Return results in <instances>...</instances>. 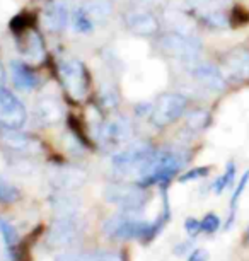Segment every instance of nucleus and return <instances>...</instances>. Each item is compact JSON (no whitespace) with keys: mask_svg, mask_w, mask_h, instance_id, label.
Segmentation results:
<instances>
[{"mask_svg":"<svg viewBox=\"0 0 249 261\" xmlns=\"http://www.w3.org/2000/svg\"><path fill=\"white\" fill-rule=\"evenodd\" d=\"M160 48L173 55L179 60L184 62H193L200 57V51H202V45L195 36H188V34H181V33H165L162 38H160Z\"/></svg>","mask_w":249,"mask_h":261,"instance_id":"423d86ee","label":"nucleus"},{"mask_svg":"<svg viewBox=\"0 0 249 261\" xmlns=\"http://www.w3.org/2000/svg\"><path fill=\"white\" fill-rule=\"evenodd\" d=\"M207 259H208V253L205 249H195L188 258V261H207Z\"/></svg>","mask_w":249,"mask_h":261,"instance_id":"f704fd0d","label":"nucleus"},{"mask_svg":"<svg viewBox=\"0 0 249 261\" xmlns=\"http://www.w3.org/2000/svg\"><path fill=\"white\" fill-rule=\"evenodd\" d=\"M188 106V99L178 92H164L157 97L152 108V123L155 126H165L178 120Z\"/></svg>","mask_w":249,"mask_h":261,"instance_id":"39448f33","label":"nucleus"},{"mask_svg":"<svg viewBox=\"0 0 249 261\" xmlns=\"http://www.w3.org/2000/svg\"><path fill=\"white\" fill-rule=\"evenodd\" d=\"M130 214L131 212H123V214L109 217L102 224V230L111 239H144L145 243L152 224Z\"/></svg>","mask_w":249,"mask_h":261,"instance_id":"7ed1b4c3","label":"nucleus"},{"mask_svg":"<svg viewBox=\"0 0 249 261\" xmlns=\"http://www.w3.org/2000/svg\"><path fill=\"white\" fill-rule=\"evenodd\" d=\"M79 239V220L77 217H55L46 243L50 248L63 249Z\"/></svg>","mask_w":249,"mask_h":261,"instance_id":"6e6552de","label":"nucleus"},{"mask_svg":"<svg viewBox=\"0 0 249 261\" xmlns=\"http://www.w3.org/2000/svg\"><path fill=\"white\" fill-rule=\"evenodd\" d=\"M210 172L208 167H197V169H189L184 172L183 176H179V183H186V181H191V179H198V178H203Z\"/></svg>","mask_w":249,"mask_h":261,"instance_id":"473e14b6","label":"nucleus"},{"mask_svg":"<svg viewBox=\"0 0 249 261\" xmlns=\"http://www.w3.org/2000/svg\"><path fill=\"white\" fill-rule=\"evenodd\" d=\"M234 176H236V169H234V164L232 162H229L227 164V171L224 172V176H220L215 183H213V191L215 193H222L224 190L227 188V186H231L234 183Z\"/></svg>","mask_w":249,"mask_h":261,"instance_id":"bb28decb","label":"nucleus"},{"mask_svg":"<svg viewBox=\"0 0 249 261\" xmlns=\"http://www.w3.org/2000/svg\"><path fill=\"white\" fill-rule=\"evenodd\" d=\"M145 2H157V0H145Z\"/></svg>","mask_w":249,"mask_h":261,"instance_id":"ea45409f","label":"nucleus"},{"mask_svg":"<svg viewBox=\"0 0 249 261\" xmlns=\"http://www.w3.org/2000/svg\"><path fill=\"white\" fill-rule=\"evenodd\" d=\"M154 149L145 142H133L113 157V167L123 178H133L136 183L144 174Z\"/></svg>","mask_w":249,"mask_h":261,"instance_id":"f03ea898","label":"nucleus"},{"mask_svg":"<svg viewBox=\"0 0 249 261\" xmlns=\"http://www.w3.org/2000/svg\"><path fill=\"white\" fill-rule=\"evenodd\" d=\"M26 51H24V55L29 62H43V58H45V43H43V38L38 34L36 31H31L29 33V36L26 39Z\"/></svg>","mask_w":249,"mask_h":261,"instance_id":"4be33fe9","label":"nucleus"},{"mask_svg":"<svg viewBox=\"0 0 249 261\" xmlns=\"http://www.w3.org/2000/svg\"><path fill=\"white\" fill-rule=\"evenodd\" d=\"M203 21L207 22L210 28H215V29H222L229 26L227 16L224 14L222 9H217V7L208 9V11L203 14Z\"/></svg>","mask_w":249,"mask_h":261,"instance_id":"b1692460","label":"nucleus"},{"mask_svg":"<svg viewBox=\"0 0 249 261\" xmlns=\"http://www.w3.org/2000/svg\"><path fill=\"white\" fill-rule=\"evenodd\" d=\"M247 239H249V230H247Z\"/></svg>","mask_w":249,"mask_h":261,"instance_id":"a19ab883","label":"nucleus"},{"mask_svg":"<svg viewBox=\"0 0 249 261\" xmlns=\"http://www.w3.org/2000/svg\"><path fill=\"white\" fill-rule=\"evenodd\" d=\"M125 22L133 34L139 36H154L159 33L160 24L157 17L152 12L144 11V9H131L125 14Z\"/></svg>","mask_w":249,"mask_h":261,"instance_id":"ddd939ff","label":"nucleus"},{"mask_svg":"<svg viewBox=\"0 0 249 261\" xmlns=\"http://www.w3.org/2000/svg\"><path fill=\"white\" fill-rule=\"evenodd\" d=\"M184 229H186V232L189 236H197L202 230V222H198L197 219L189 217V219H186V222H184Z\"/></svg>","mask_w":249,"mask_h":261,"instance_id":"72a5a7b5","label":"nucleus"},{"mask_svg":"<svg viewBox=\"0 0 249 261\" xmlns=\"http://www.w3.org/2000/svg\"><path fill=\"white\" fill-rule=\"evenodd\" d=\"M101 101L106 108H115L118 106V94L111 86H102L101 87Z\"/></svg>","mask_w":249,"mask_h":261,"instance_id":"7c9ffc66","label":"nucleus"},{"mask_svg":"<svg viewBox=\"0 0 249 261\" xmlns=\"http://www.w3.org/2000/svg\"><path fill=\"white\" fill-rule=\"evenodd\" d=\"M26 108L11 91L0 89V125L7 128H21L26 123Z\"/></svg>","mask_w":249,"mask_h":261,"instance_id":"1a4fd4ad","label":"nucleus"},{"mask_svg":"<svg viewBox=\"0 0 249 261\" xmlns=\"http://www.w3.org/2000/svg\"><path fill=\"white\" fill-rule=\"evenodd\" d=\"M43 22L50 31H63L70 22V12L63 2L50 4L43 12Z\"/></svg>","mask_w":249,"mask_h":261,"instance_id":"dca6fc26","label":"nucleus"},{"mask_svg":"<svg viewBox=\"0 0 249 261\" xmlns=\"http://www.w3.org/2000/svg\"><path fill=\"white\" fill-rule=\"evenodd\" d=\"M4 82H6V70H4V67L0 65V89L4 87Z\"/></svg>","mask_w":249,"mask_h":261,"instance_id":"58836bf2","label":"nucleus"},{"mask_svg":"<svg viewBox=\"0 0 249 261\" xmlns=\"http://www.w3.org/2000/svg\"><path fill=\"white\" fill-rule=\"evenodd\" d=\"M0 140H2L9 149H12L16 152H22V154H36V152H40L41 149L36 139L24 134L19 128H7V126L0 125Z\"/></svg>","mask_w":249,"mask_h":261,"instance_id":"4468645a","label":"nucleus"},{"mask_svg":"<svg viewBox=\"0 0 249 261\" xmlns=\"http://www.w3.org/2000/svg\"><path fill=\"white\" fill-rule=\"evenodd\" d=\"M70 22H72L74 31L79 34H91L94 31V21H92L89 14L84 11V7L75 9L70 17Z\"/></svg>","mask_w":249,"mask_h":261,"instance_id":"5701e85b","label":"nucleus"},{"mask_svg":"<svg viewBox=\"0 0 249 261\" xmlns=\"http://www.w3.org/2000/svg\"><path fill=\"white\" fill-rule=\"evenodd\" d=\"M224 77L231 81H247L249 79V48L237 46L227 51L222 58Z\"/></svg>","mask_w":249,"mask_h":261,"instance_id":"9d476101","label":"nucleus"},{"mask_svg":"<svg viewBox=\"0 0 249 261\" xmlns=\"http://www.w3.org/2000/svg\"><path fill=\"white\" fill-rule=\"evenodd\" d=\"M104 198L123 212H136L144 208L149 196L144 186L139 183H113L104 188Z\"/></svg>","mask_w":249,"mask_h":261,"instance_id":"20e7f679","label":"nucleus"},{"mask_svg":"<svg viewBox=\"0 0 249 261\" xmlns=\"http://www.w3.org/2000/svg\"><path fill=\"white\" fill-rule=\"evenodd\" d=\"M11 75H12L14 86H16L19 91H24V92L36 89L38 84H40L38 77L34 75L22 62H17V60H14L11 63Z\"/></svg>","mask_w":249,"mask_h":261,"instance_id":"a211bd4d","label":"nucleus"},{"mask_svg":"<svg viewBox=\"0 0 249 261\" xmlns=\"http://www.w3.org/2000/svg\"><path fill=\"white\" fill-rule=\"evenodd\" d=\"M186 164V154L178 149H164V150H154L150 157L144 174L139 179V185L150 186L154 183L168 185L169 179H173L181 167Z\"/></svg>","mask_w":249,"mask_h":261,"instance_id":"f257e3e1","label":"nucleus"},{"mask_svg":"<svg viewBox=\"0 0 249 261\" xmlns=\"http://www.w3.org/2000/svg\"><path fill=\"white\" fill-rule=\"evenodd\" d=\"M60 75L68 94L74 99L80 101L82 97H86L87 89H89V75H87V68L84 67V63L75 60V58H68V60L60 63Z\"/></svg>","mask_w":249,"mask_h":261,"instance_id":"0eeeda50","label":"nucleus"},{"mask_svg":"<svg viewBox=\"0 0 249 261\" xmlns=\"http://www.w3.org/2000/svg\"><path fill=\"white\" fill-rule=\"evenodd\" d=\"M91 261H123V254L118 253V251H94V253H89Z\"/></svg>","mask_w":249,"mask_h":261,"instance_id":"c756f323","label":"nucleus"},{"mask_svg":"<svg viewBox=\"0 0 249 261\" xmlns=\"http://www.w3.org/2000/svg\"><path fill=\"white\" fill-rule=\"evenodd\" d=\"M247 181H249V171H247V172H244V174H242V178H241V181H239L237 188H236V191H234V195H232V200H231V217H229V225H231L232 219H234V214H236V205H237L239 198H241V195H242L244 188H246Z\"/></svg>","mask_w":249,"mask_h":261,"instance_id":"c85d7f7f","label":"nucleus"},{"mask_svg":"<svg viewBox=\"0 0 249 261\" xmlns=\"http://www.w3.org/2000/svg\"><path fill=\"white\" fill-rule=\"evenodd\" d=\"M218 227H220V219H218L217 215H213V214H208L202 220V230H203V232L212 234V232H215Z\"/></svg>","mask_w":249,"mask_h":261,"instance_id":"2f4dec72","label":"nucleus"},{"mask_svg":"<svg viewBox=\"0 0 249 261\" xmlns=\"http://www.w3.org/2000/svg\"><path fill=\"white\" fill-rule=\"evenodd\" d=\"M51 206L53 212H55V217H77V212L80 208V201L77 196L68 195V191H63L62 195L53 196Z\"/></svg>","mask_w":249,"mask_h":261,"instance_id":"6ab92c4d","label":"nucleus"},{"mask_svg":"<svg viewBox=\"0 0 249 261\" xmlns=\"http://www.w3.org/2000/svg\"><path fill=\"white\" fill-rule=\"evenodd\" d=\"M36 116L45 125H55L63 118L62 105L53 96H41L36 102Z\"/></svg>","mask_w":249,"mask_h":261,"instance_id":"f3484780","label":"nucleus"},{"mask_svg":"<svg viewBox=\"0 0 249 261\" xmlns=\"http://www.w3.org/2000/svg\"><path fill=\"white\" fill-rule=\"evenodd\" d=\"M57 261H79V254H72V253H63L57 258Z\"/></svg>","mask_w":249,"mask_h":261,"instance_id":"e433bc0d","label":"nucleus"},{"mask_svg":"<svg viewBox=\"0 0 249 261\" xmlns=\"http://www.w3.org/2000/svg\"><path fill=\"white\" fill-rule=\"evenodd\" d=\"M191 75L200 86L207 87L210 91H224L226 89V77L217 67L210 63H198L191 68Z\"/></svg>","mask_w":249,"mask_h":261,"instance_id":"2eb2a0df","label":"nucleus"},{"mask_svg":"<svg viewBox=\"0 0 249 261\" xmlns=\"http://www.w3.org/2000/svg\"><path fill=\"white\" fill-rule=\"evenodd\" d=\"M164 19L165 22L169 24L171 29L174 33H181V34H188V36H195V24L189 21V19L184 16L183 12L174 11V9H168L164 12Z\"/></svg>","mask_w":249,"mask_h":261,"instance_id":"412c9836","label":"nucleus"},{"mask_svg":"<svg viewBox=\"0 0 249 261\" xmlns=\"http://www.w3.org/2000/svg\"><path fill=\"white\" fill-rule=\"evenodd\" d=\"M50 183L53 188L60 190V191H74L80 186H84L87 174L84 169L80 167H53L48 174Z\"/></svg>","mask_w":249,"mask_h":261,"instance_id":"f8f14e48","label":"nucleus"},{"mask_svg":"<svg viewBox=\"0 0 249 261\" xmlns=\"http://www.w3.org/2000/svg\"><path fill=\"white\" fill-rule=\"evenodd\" d=\"M189 248V243H183V244H179V246H176L174 248V254H178V256H181L186 253V249Z\"/></svg>","mask_w":249,"mask_h":261,"instance_id":"4c0bfd02","label":"nucleus"},{"mask_svg":"<svg viewBox=\"0 0 249 261\" xmlns=\"http://www.w3.org/2000/svg\"><path fill=\"white\" fill-rule=\"evenodd\" d=\"M130 137H131L130 120L126 116L118 115L102 123L97 139L104 145H120V144H123V142L130 140Z\"/></svg>","mask_w":249,"mask_h":261,"instance_id":"9b49d317","label":"nucleus"},{"mask_svg":"<svg viewBox=\"0 0 249 261\" xmlns=\"http://www.w3.org/2000/svg\"><path fill=\"white\" fill-rule=\"evenodd\" d=\"M0 234H2V238L9 248H14V246L17 244L19 236L16 232V229H14V225L6 222V220H2V219H0Z\"/></svg>","mask_w":249,"mask_h":261,"instance_id":"cd10ccee","label":"nucleus"},{"mask_svg":"<svg viewBox=\"0 0 249 261\" xmlns=\"http://www.w3.org/2000/svg\"><path fill=\"white\" fill-rule=\"evenodd\" d=\"M19 198H21V191L14 185L9 183V181L0 178V201H4V203H14Z\"/></svg>","mask_w":249,"mask_h":261,"instance_id":"393cba45","label":"nucleus"},{"mask_svg":"<svg viewBox=\"0 0 249 261\" xmlns=\"http://www.w3.org/2000/svg\"><path fill=\"white\" fill-rule=\"evenodd\" d=\"M208 111H205V110H195L191 111L188 115L186 118V123H188V126L191 128V130H203L205 126L208 125Z\"/></svg>","mask_w":249,"mask_h":261,"instance_id":"a878e982","label":"nucleus"},{"mask_svg":"<svg viewBox=\"0 0 249 261\" xmlns=\"http://www.w3.org/2000/svg\"><path fill=\"white\" fill-rule=\"evenodd\" d=\"M84 11L94 22H102L113 16V0H84Z\"/></svg>","mask_w":249,"mask_h":261,"instance_id":"aec40b11","label":"nucleus"},{"mask_svg":"<svg viewBox=\"0 0 249 261\" xmlns=\"http://www.w3.org/2000/svg\"><path fill=\"white\" fill-rule=\"evenodd\" d=\"M191 7H212L215 4V0H186Z\"/></svg>","mask_w":249,"mask_h":261,"instance_id":"c9c22d12","label":"nucleus"}]
</instances>
